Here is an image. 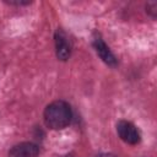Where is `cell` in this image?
<instances>
[{
    "instance_id": "obj_3",
    "label": "cell",
    "mask_w": 157,
    "mask_h": 157,
    "mask_svg": "<svg viewBox=\"0 0 157 157\" xmlns=\"http://www.w3.org/2000/svg\"><path fill=\"white\" fill-rule=\"evenodd\" d=\"M54 40H55V52H56L58 59L63 61L67 60L71 55V43L67 36L61 29H58L55 32Z\"/></svg>"
},
{
    "instance_id": "obj_4",
    "label": "cell",
    "mask_w": 157,
    "mask_h": 157,
    "mask_svg": "<svg viewBox=\"0 0 157 157\" xmlns=\"http://www.w3.org/2000/svg\"><path fill=\"white\" fill-rule=\"evenodd\" d=\"M39 147L33 142H21L12 146L9 157H38Z\"/></svg>"
},
{
    "instance_id": "obj_7",
    "label": "cell",
    "mask_w": 157,
    "mask_h": 157,
    "mask_svg": "<svg viewBox=\"0 0 157 157\" xmlns=\"http://www.w3.org/2000/svg\"><path fill=\"white\" fill-rule=\"evenodd\" d=\"M10 5H16V6H21V5H28L31 4V1H6Z\"/></svg>"
},
{
    "instance_id": "obj_6",
    "label": "cell",
    "mask_w": 157,
    "mask_h": 157,
    "mask_svg": "<svg viewBox=\"0 0 157 157\" xmlns=\"http://www.w3.org/2000/svg\"><path fill=\"white\" fill-rule=\"evenodd\" d=\"M146 9H147V12L151 13L152 17H156V9H157V2H148L146 5Z\"/></svg>"
},
{
    "instance_id": "obj_1",
    "label": "cell",
    "mask_w": 157,
    "mask_h": 157,
    "mask_svg": "<svg viewBox=\"0 0 157 157\" xmlns=\"http://www.w3.org/2000/svg\"><path fill=\"white\" fill-rule=\"evenodd\" d=\"M72 118L71 107L65 101H54L44 109V123L53 130L66 128Z\"/></svg>"
},
{
    "instance_id": "obj_9",
    "label": "cell",
    "mask_w": 157,
    "mask_h": 157,
    "mask_svg": "<svg viewBox=\"0 0 157 157\" xmlns=\"http://www.w3.org/2000/svg\"><path fill=\"white\" fill-rule=\"evenodd\" d=\"M61 157H75L74 155H65V156H61Z\"/></svg>"
},
{
    "instance_id": "obj_2",
    "label": "cell",
    "mask_w": 157,
    "mask_h": 157,
    "mask_svg": "<svg viewBox=\"0 0 157 157\" xmlns=\"http://www.w3.org/2000/svg\"><path fill=\"white\" fill-rule=\"evenodd\" d=\"M117 132L119 137L129 145H136L141 140L139 129L131 121H128V120H120L117 124Z\"/></svg>"
},
{
    "instance_id": "obj_8",
    "label": "cell",
    "mask_w": 157,
    "mask_h": 157,
    "mask_svg": "<svg viewBox=\"0 0 157 157\" xmlns=\"http://www.w3.org/2000/svg\"><path fill=\"white\" fill-rule=\"evenodd\" d=\"M96 157H115V156L112 155V153H99V155H97Z\"/></svg>"
},
{
    "instance_id": "obj_5",
    "label": "cell",
    "mask_w": 157,
    "mask_h": 157,
    "mask_svg": "<svg viewBox=\"0 0 157 157\" xmlns=\"http://www.w3.org/2000/svg\"><path fill=\"white\" fill-rule=\"evenodd\" d=\"M93 47L97 52V54L99 55V58L109 66H115L117 65V58L114 56V54L110 52V49L107 47V44L103 42V39L101 37H94L93 38Z\"/></svg>"
}]
</instances>
